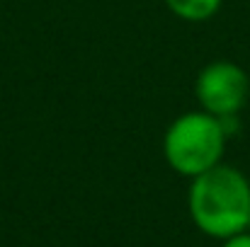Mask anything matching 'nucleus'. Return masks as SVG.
I'll use <instances>...</instances> for the list:
<instances>
[{"mask_svg":"<svg viewBox=\"0 0 250 247\" xmlns=\"http://www.w3.org/2000/svg\"><path fill=\"white\" fill-rule=\"evenodd\" d=\"M187 211L192 223L209 238L229 240L248 230L250 223V182L231 167L216 165L189 182Z\"/></svg>","mask_w":250,"mask_h":247,"instance_id":"f257e3e1","label":"nucleus"},{"mask_svg":"<svg viewBox=\"0 0 250 247\" xmlns=\"http://www.w3.org/2000/svg\"><path fill=\"white\" fill-rule=\"evenodd\" d=\"M229 131L224 119L202 109L180 114L163 136V155L172 172L194 179L221 165Z\"/></svg>","mask_w":250,"mask_h":247,"instance_id":"f03ea898","label":"nucleus"},{"mask_svg":"<svg viewBox=\"0 0 250 247\" xmlns=\"http://www.w3.org/2000/svg\"><path fill=\"white\" fill-rule=\"evenodd\" d=\"M194 95L202 112L229 119L246 107L250 78L241 66L231 61H211L199 71L194 80Z\"/></svg>","mask_w":250,"mask_h":247,"instance_id":"7ed1b4c3","label":"nucleus"},{"mask_svg":"<svg viewBox=\"0 0 250 247\" xmlns=\"http://www.w3.org/2000/svg\"><path fill=\"white\" fill-rule=\"evenodd\" d=\"M224 0H166L167 10L185 22H207L221 10Z\"/></svg>","mask_w":250,"mask_h":247,"instance_id":"20e7f679","label":"nucleus"},{"mask_svg":"<svg viewBox=\"0 0 250 247\" xmlns=\"http://www.w3.org/2000/svg\"><path fill=\"white\" fill-rule=\"evenodd\" d=\"M221 247H250V233H241V235H233L229 240H224Z\"/></svg>","mask_w":250,"mask_h":247,"instance_id":"39448f33","label":"nucleus"},{"mask_svg":"<svg viewBox=\"0 0 250 247\" xmlns=\"http://www.w3.org/2000/svg\"><path fill=\"white\" fill-rule=\"evenodd\" d=\"M246 233H250V223H248V230H246Z\"/></svg>","mask_w":250,"mask_h":247,"instance_id":"423d86ee","label":"nucleus"}]
</instances>
